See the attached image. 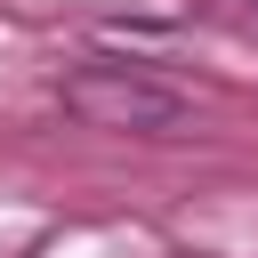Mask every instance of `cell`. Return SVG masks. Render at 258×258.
<instances>
[{"instance_id": "6da1fadb", "label": "cell", "mask_w": 258, "mask_h": 258, "mask_svg": "<svg viewBox=\"0 0 258 258\" xmlns=\"http://www.w3.org/2000/svg\"><path fill=\"white\" fill-rule=\"evenodd\" d=\"M64 105L89 121V129H137V137H161V129H177V89H153V81H137L129 64H89V73H73L64 81Z\"/></svg>"}, {"instance_id": "7a4b0ae2", "label": "cell", "mask_w": 258, "mask_h": 258, "mask_svg": "<svg viewBox=\"0 0 258 258\" xmlns=\"http://www.w3.org/2000/svg\"><path fill=\"white\" fill-rule=\"evenodd\" d=\"M250 8H258V0H250Z\"/></svg>"}]
</instances>
